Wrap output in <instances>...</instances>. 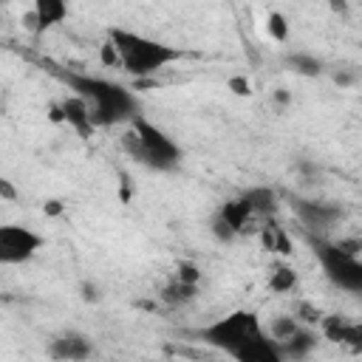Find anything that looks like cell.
I'll list each match as a JSON object with an SVG mask.
<instances>
[{
  "instance_id": "44dd1931",
  "label": "cell",
  "mask_w": 362,
  "mask_h": 362,
  "mask_svg": "<svg viewBox=\"0 0 362 362\" xmlns=\"http://www.w3.org/2000/svg\"><path fill=\"white\" fill-rule=\"evenodd\" d=\"M266 31H269L272 40L286 42V40H288V20H286L280 11H269V17H266Z\"/></svg>"
},
{
  "instance_id": "7a4b0ae2",
  "label": "cell",
  "mask_w": 362,
  "mask_h": 362,
  "mask_svg": "<svg viewBox=\"0 0 362 362\" xmlns=\"http://www.w3.org/2000/svg\"><path fill=\"white\" fill-rule=\"evenodd\" d=\"M107 40L119 51L122 68L130 76H136V79H147L153 74H161L173 62L184 59V51L181 48H175L170 42H161V40H153L147 34L130 31V28H110L107 31Z\"/></svg>"
},
{
  "instance_id": "cb8c5ba5",
  "label": "cell",
  "mask_w": 362,
  "mask_h": 362,
  "mask_svg": "<svg viewBox=\"0 0 362 362\" xmlns=\"http://www.w3.org/2000/svg\"><path fill=\"white\" fill-rule=\"evenodd\" d=\"M226 88L235 93V96H252V79L243 76V74H235L226 79Z\"/></svg>"
},
{
  "instance_id": "6da1fadb",
  "label": "cell",
  "mask_w": 362,
  "mask_h": 362,
  "mask_svg": "<svg viewBox=\"0 0 362 362\" xmlns=\"http://www.w3.org/2000/svg\"><path fill=\"white\" fill-rule=\"evenodd\" d=\"M65 85L85 99L90 119L96 127H110V124H122L130 122L133 116H139V99L119 82L102 79V76H90V74H65L62 76Z\"/></svg>"
},
{
  "instance_id": "1f68e13d",
  "label": "cell",
  "mask_w": 362,
  "mask_h": 362,
  "mask_svg": "<svg viewBox=\"0 0 362 362\" xmlns=\"http://www.w3.org/2000/svg\"><path fill=\"white\" fill-rule=\"evenodd\" d=\"M274 99H277V102H280V105H286V102H288V99H291V96H288V93H286V90H277V93H274Z\"/></svg>"
},
{
  "instance_id": "52a82bcc",
  "label": "cell",
  "mask_w": 362,
  "mask_h": 362,
  "mask_svg": "<svg viewBox=\"0 0 362 362\" xmlns=\"http://www.w3.org/2000/svg\"><path fill=\"white\" fill-rule=\"evenodd\" d=\"M294 212H297V221L308 229V232H328L339 218H342V209L337 204H328V201H308V198H297L294 201Z\"/></svg>"
},
{
  "instance_id": "d4e9b609",
  "label": "cell",
  "mask_w": 362,
  "mask_h": 362,
  "mask_svg": "<svg viewBox=\"0 0 362 362\" xmlns=\"http://www.w3.org/2000/svg\"><path fill=\"white\" fill-rule=\"evenodd\" d=\"M175 277H178V280H184V283H192V286H198V283H201V272H198V266H195V263H189V260L178 263Z\"/></svg>"
},
{
  "instance_id": "2e32d148",
  "label": "cell",
  "mask_w": 362,
  "mask_h": 362,
  "mask_svg": "<svg viewBox=\"0 0 362 362\" xmlns=\"http://www.w3.org/2000/svg\"><path fill=\"white\" fill-rule=\"evenodd\" d=\"M260 243H263L266 252H274V255H283V257H288V255L294 252V243H291V238L286 235V229H280V226H274V223H266V226L260 229Z\"/></svg>"
},
{
  "instance_id": "5bb4252c",
  "label": "cell",
  "mask_w": 362,
  "mask_h": 362,
  "mask_svg": "<svg viewBox=\"0 0 362 362\" xmlns=\"http://www.w3.org/2000/svg\"><path fill=\"white\" fill-rule=\"evenodd\" d=\"M31 14L37 20V34L68 20V0H34Z\"/></svg>"
},
{
  "instance_id": "83f0119b",
  "label": "cell",
  "mask_w": 362,
  "mask_h": 362,
  "mask_svg": "<svg viewBox=\"0 0 362 362\" xmlns=\"http://www.w3.org/2000/svg\"><path fill=\"white\" fill-rule=\"evenodd\" d=\"M0 195H3V198H8V201H14V198H17V189L8 184V178H0Z\"/></svg>"
},
{
  "instance_id": "4316f807",
  "label": "cell",
  "mask_w": 362,
  "mask_h": 362,
  "mask_svg": "<svg viewBox=\"0 0 362 362\" xmlns=\"http://www.w3.org/2000/svg\"><path fill=\"white\" fill-rule=\"evenodd\" d=\"M337 246H339V249H345V252H351V255H359L362 240H359V238H339V240H337Z\"/></svg>"
},
{
  "instance_id": "d6986e66",
  "label": "cell",
  "mask_w": 362,
  "mask_h": 362,
  "mask_svg": "<svg viewBox=\"0 0 362 362\" xmlns=\"http://www.w3.org/2000/svg\"><path fill=\"white\" fill-rule=\"evenodd\" d=\"M297 283H300V277H297L294 266H286V263L274 266L272 274H269V288H272L274 294H288V291L297 288Z\"/></svg>"
},
{
  "instance_id": "484cf974",
  "label": "cell",
  "mask_w": 362,
  "mask_h": 362,
  "mask_svg": "<svg viewBox=\"0 0 362 362\" xmlns=\"http://www.w3.org/2000/svg\"><path fill=\"white\" fill-rule=\"evenodd\" d=\"M99 57H102V62H105V65H122V62H119V51L113 48V42H110V40H105V42H102Z\"/></svg>"
},
{
  "instance_id": "9c48e42d",
  "label": "cell",
  "mask_w": 362,
  "mask_h": 362,
  "mask_svg": "<svg viewBox=\"0 0 362 362\" xmlns=\"http://www.w3.org/2000/svg\"><path fill=\"white\" fill-rule=\"evenodd\" d=\"M317 325H320V334L325 339H331V342H351L354 348L362 345V325L351 322L342 314H322Z\"/></svg>"
},
{
  "instance_id": "4dcf8cb0",
  "label": "cell",
  "mask_w": 362,
  "mask_h": 362,
  "mask_svg": "<svg viewBox=\"0 0 362 362\" xmlns=\"http://www.w3.org/2000/svg\"><path fill=\"white\" fill-rule=\"evenodd\" d=\"M82 291H85V294H82L85 300H96V297H99V294H96V286H88V283H85Z\"/></svg>"
},
{
  "instance_id": "3957f363",
  "label": "cell",
  "mask_w": 362,
  "mask_h": 362,
  "mask_svg": "<svg viewBox=\"0 0 362 362\" xmlns=\"http://www.w3.org/2000/svg\"><path fill=\"white\" fill-rule=\"evenodd\" d=\"M122 144L141 167L164 173V170H175L181 164V147L173 141V136H167L144 113L130 119V130L122 136Z\"/></svg>"
},
{
  "instance_id": "f1b7e54d",
  "label": "cell",
  "mask_w": 362,
  "mask_h": 362,
  "mask_svg": "<svg viewBox=\"0 0 362 362\" xmlns=\"http://www.w3.org/2000/svg\"><path fill=\"white\" fill-rule=\"evenodd\" d=\"M325 3H328L334 11H339V14H345V11H348V0H325Z\"/></svg>"
},
{
  "instance_id": "30bf717a",
  "label": "cell",
  "mask_w": 362,
  "mask_h": 362,
  "mask_svg": "<svg viewBox=\"0 0 362 362\" xmlns=\"http://www.w3.org/2000/svg\"><path fill=\"white\" fill-rule=\"evenodd\" d=\"M232 359H238V362H283L277 339H272L266 331L257 334V337H252L246 345H240L232 354Z\"/></svg>"
},
{
  "instance_id": "ba28073f",
  "label": "cell",
  "mask_w": 362,
  "mask_h": 362,
  "mask_svg": "<svg viewBox=\"0 0 362 362\" xmlns=\"http://www.w3.org/2000/svg\"><path fill=\"white\" fill-rule=\"evenodd\" d=\"M48 354H51L54 359L79 362V359H88V356L93 354V342H90V337H88V334L68 328V331H62V334H57V337L51 339Z\"/></svg>"
},
{
  "instance_id": "9a60e30c",
  "label": "cell",
  "mask_w": 362,
  "mask_h": 362,
  "mask_svg": "<svg viewBox=\"0 0 362 362\" xmlns=\"http://www.w3.org/2000/svg\"><path fill=\"white\" fill-rule=\"evenodd\" d=\"M215 215L235 232V235H240V232H246L249 229V223L255 221V215L249 212V206L240 201V198H229V201H223L218 209H215Z\"/></svg>"
},
{
  "instance_id": "8992f818",
  "label": "cell",
  "mask_w": 362,
  "mask_h": 362,
  "mask_svg": "<svg viewBox=\"0 0 362 362\" xmlns=\"http://www.w3.org/2000/svg\"><path fill=\"white\" fill-rule=\"evenodd\" d=\"M45 238L23 223H0V266H23L40 249Z\"/></svg>"
},
{
  "instance_id": "f546056e",
  "label": "cell",
  "mask_w": 362,
  "mask_h": 362,
  "mask_svg": "<svg viewBox=\"0 0 362 362\" xmlns=\"http://www.w3.org/2000/svg\"><path fill=\"white\" fill-rule=\"evenodd\" d=\"M45 212H48V215H59V212H62V204H59V201H48V204H45Z\"/></svg>"
},
{
  "instance_id": "5b68a950",
  "label": "cell",
  "mask_w": 362,
  "mask_h": 362,
  "mask_svg": "<svg viewBox=\"0 0 362 362\" xmlns=\"http://www.w3.org/2000/svg\"><path fill=\"white\" fill-rule=\"evenodd\" d=\"M311 249L314 257L320 260L322 274L342 291L359 294L362 291V260L359 255H351L345 249L337 246V240H325V238H311Z\"/></svg>"
},
{
  "instance_id": "7402d4cb",
  "label": "cell",
  "mask_w": 362,
  "mask_h": 362,
  "mask_svg": "<svg viewBox=\"0 0 362 362\" xmlns=\"http://www.w3.org/2000/svg\"><path fill=\"white\" fill-rule=\"evenodd\" d=\"M209 232H212V238H215V240H221V243H232V240L238 238V235H235V232H232V229H229L218 215H212V221H209Z\"/></svg>"
},
{
  "instance_id": "e0dca14e",
  "label": "cell",
  "mask_w": 362,
  "mask_h": 362,
  "mask_svg": "<svg viewBox=\"0 0 362 362\" xmlns=\"http://www.w3.org/2000/svg\"><path fill=\"white\" fill-rule=\"evenodd\" d=\"M195 294H198V286L184 283V280H178V277H173V280L158 291V297H161L167 305H187V303L195 300Z\"/></svg>"
},
{
  "instance_id": "4fadbf2b",
  "label": "cell",
  "mask_w": 362,
  "mask_h": 362,
  "mask_svg": "<svg viewBox=\"0 0 362 362\" xmlns=\"http://www.w3.org/2000/svg\"><path fill=\"white\" fill-rule=\"evenodd\" d=\"M238 198L249 206V212H252L255 218H269V215L277 212V192H274L272 187H266V184L249 187V189H243Z\"/></svg>"
},
{
  "instance_id": "7c38bea8",
  "label": "cell",
  "mask_w": 362,
  "mask_h": 362,
  "mask_svg": "<svg viewBox=\"0 0 362 362\" xmlns=\"http://www.w3.org/2000/svg\"><path fill=\"white\" fill-rule=\"evenodd\" d=\"M317 342H320V334L314 331V325H300L291 337L280 339L277 345H280V356L286 362V359H305L317 348Z\"/></svg>"
},
{
  "instance_id": "277c9868",
  "label": "cell",
  "mask_w": 362,
  "mask_h": 362,
  "mask_svg": "<svg viewBox=\"0 0 362 362\" xmlns=\"http://www.w3.org/2000/svg\"><path fill=\"white\" fill-rule=\"evenodd\" d=\"M257 334H263V322H260V317L255 314V311H249V308H238V311H229L226 317H218L215 322H209V325H204L201 331H198V337L206 342V345H212V348H218V351H223V354H235L240 345H246L252 337H257Z\"/></svg>"
},
{
  "instance_id": "ac0fdd59",
  "label": "cell",
  "mask_w": 362,
  "mask_h": 362,
  "mask_svg": "<svg viewBox=\"0 0 362 362\" xmlns=\"http://www.w3.org/2000/svg\"><path fill=\"white\" fill-rule=\"evenodd\" d=\"M286 65L294 71V74H300V76H320L322 74V59L320 57H314V54H308V51H291L288 57H286Z\"/></svg>"
},
{
  "instance_id": "8fae6325",
  "label": "cell",
  "mask_w": 362,
  "mask_h": 362,
  "mask_svg": "<svg viewBox=\"0 0 362 362\" xmlns=\"http://www.w3.org/2000/svg\"><path fill=\"white\" fill-rule=\"evenodd\" d=\"M59 110H62V122H65L68 127H74L82 139H88V136L96 130V124H93V119H90V110H88V105H85L82 96H76V93L65 96V99L59 102Z\"/></svg>"
},
{
  "instance_id": "ffe728a7",
  "label": "cell",
  "mask_w": 362,
  "mask_h": 362,
  "mask_svg": "<svg viewBox=\"0 0 362 362\" xmlns=\"http://www.w3.org/2000/svg\"><path fill=\"white\" fill-rule=\"evenodd\" d=\"M300 325H303V322H300L294 314H291V317H286V314H283V317H274V320H272V325H269V331H266V334H269L272 339H277V342H280V339L291 337Z\"/></svg>"
},
{
  "instance_id": "603a6c76",
  "label": "cell",
  "mask_w": 362,
  "mask_h": 362,
  "mask_svg": "<svg viewBox=\"0 0 362 362\" xmlns=\"http://www.w3.org/2000/svg\"><path fill=\"white\" fill-rule=\"evenodd\" d=\"M294 317L303 322V325H317L320 322V308H314L311 303H297V308H294Z\"/></svg>"
}]
</instances>
